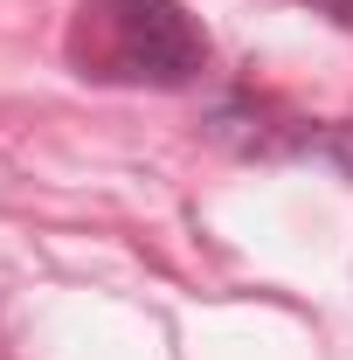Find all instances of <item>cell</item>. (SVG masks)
Masks as SVG:
<instances>
[{"instance_id": "6da1fadb", "label": "cell", "mask_w": 353, "mask_h": 360, "mask_svg": "<svg viewBox=\"0 0 353 360\" xmlns=\"http://www.w3.org/2000/svg\"><path fill=\"white\" fill-rule=\"evenodd\" d=\"M63 49L77 77L132 90H187L208 70V35L180 0H84Z\"/></svg>"}, {"instance_id": "7a4b0ae2", "label": "cell", "mask_w": 353, "mask_h": 360, "mask_svg": "<svg viewBox=\"0 0 353 360\" xmlns=\"http://www.w3.org/2000/svg\"><path fill=\"white\" fill-rule=\"evenodd\" d=\"M312 14H326V21H340V28H353V0H305Z\"/></svg>"}, {"instance_id": "3957f363", "label": "cell", "mask_w": 353, "mask_h": 360, "mask_svg": "<svg viewBox=\"0 0 353 360\" xmlns=\"http://www.w3.org/2000/svg\"><path fill=\"white\" fill-rule=\"evenodd\" d=\"M326 153H333V160H340V167L353 174V125H347V132H333V139H326Z\"/></svg>"}]
</instances>
